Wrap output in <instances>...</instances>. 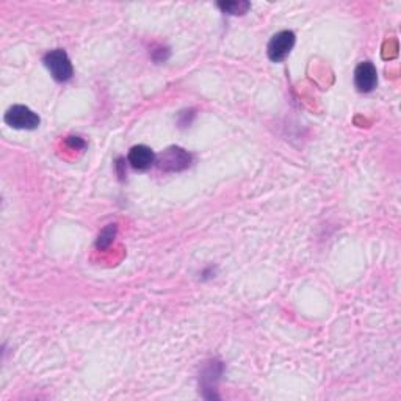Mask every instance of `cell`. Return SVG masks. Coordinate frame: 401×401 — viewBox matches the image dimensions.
Returning a JSON list of instances; mask_svg holds the SVG:
<instances>
[{
  "mask_svg": "<svg viewBox=\"0 0 401 401\" xmlns=\"http://www.w3.org/2000/svg\"><path fill=\"white\" fill-rule=\"evenodd\" d=\"M44 65L56 82H68L74 76L72 63L63 49H55L50 50L49 54H45Z\"/></svg>",
  "mask_w": 401,
  "mask_h": 401,
  "instance_id": "obj_1",
  "label": "cell"
},
{
  "mask_svg": "<svg viewBox=\"0 0 401 401\" xmlns=\"http://www.w3.org/2000/svg\"><path fill=\"white\" fill-rule=\"evenodd\" d=\"M5 123L18 130H35L41 124L38 113L25 105H13L5 113Z\"/></svg>",
  "mask_w": 401,
  "mask_h": 401,
  "instance_id": "obj_2",
  "label": "cell"
},
{
  "mask_svg": "<svg viewBox=\"0 0 401 401\" xmlns=\"http://www.w3.org/2000/svg\"><path fill=\"white\" fill-rule=\"evenodd\" d=\"M157 166L166 173H176V171H183L192 165V156L185 149L171 146L160 154L156 160Z\"/></svg>",
  "mask_w": 401,
  "mask_h": 401,
  "instance_id": "obj_3",
  "label": "cell"
},
{
  "mask_svg": "<svg viewBox=\"0 0 401 401\" xmlns=\"http://www.w3.org/2000/svg\"><path fill=\"white\" fill-rule=\"evenodd\" d=\"M295 41L296 37L291 30H282L276 33V35L270 39V43H268L267 48L268 59L274 63L284 61L290 55L291 49H294Z\"/></svg>",
  "mask_w": 401,
  "mask_h": 401,
  "instance_id": "obj_4",
  "label": "cell"
},
{
  "mask_svg": "<svg viewBox=\"0 0 401 401\" xmlns=\"http://www.w3.org/2000/svg\"><path fill=\"white\" fill-rule=\"evenodd\" d=\"M354 85L359 93H370L378 85V71L373 63L362 61L354 71Z\"/></svg>",
  "mask_w": 401,
  "mask_h": 401,
  "instance_id": "obj_5",
  "label": "cell"
},
{
  "mask_svg": "<svg viewBox=\"0 0 401 401\" xmlns=\"http://www.w3.org/2000/svg\"><path fill=\"white\" fill-rule=\"evenodd\" d=\"M127 160L132 168L138 169V171H146L151 168V166L156 163L157 156L154 154V151L146 145H138L134 146L129 151Z\"/></svg>",
  "mask_w": 401,
  "mask_h": 401,
  "instance_id": "obj_6",
  "label": "cell"
},
{
  "mask_svg": "<svg viewBox=\"0 0 401 401\" xmlns=\"http://www.w3.org/2000/svg\"><path fill=\"white\" fill-rule=\"evenodd\" d=\"M221 371H223L221 362L212 360V362L203 370V373H200V389H203V391H212L214 398H216V395L214 392H215L216 382H218L221 376Z\"/></svg>",
  "mask_w": 401,
  "mask_h": 401,
  "instance_id": "obj_7",
  "label": "cell"
},
{
  "mask_svg": "<svg viewBox=\"0 0 401 401\" xmlns=\"http://www.w3.org/2000/svg\"><path fill=\"white\" fill-rule=\"evenodd\" d=\"M218 7L221 8L223 13L231 14V16H238L245 14L246 11L251 8L249 2H220Z\"/></svg>",
  "mask_w": 401,
  "mask_h": 401,
  "instance_id": "obj_8",
  "label": "cell"
},
{
  "mask_svg": "<svg viewBox=\"0 0 401 401\" xmlns=\"http://www.w3.org/2000/svg\"><path fill=\"white\" fill-rule=\"evenodd\" d=\"M116 231H118L116 225H108L104 231L99 234V237H97V242H96L97 249L102 251V249L108 248V246L113 243L114 236H116Z\"/></svg>",
  "mask_w": 401,
  "mask_h": 401,
  "instance_id": "obj_9",
  "label": "cell"
},
{
  "mask_svg": "<svg viewBox=\"0 0 401 401\" xmlns=\"http://www.w3.org/2000/svg\"><path fill=\"white\" fill-rule=\"evenodd\" d=\"M68 143H70L72 147H85V141L82 138H79V136H70Z\"/></svg>",
  "mask_w": 401,
  "mask_h": 401,
  "instance_id": "obj_10",
  "label": "cell"
}]
</instances>
